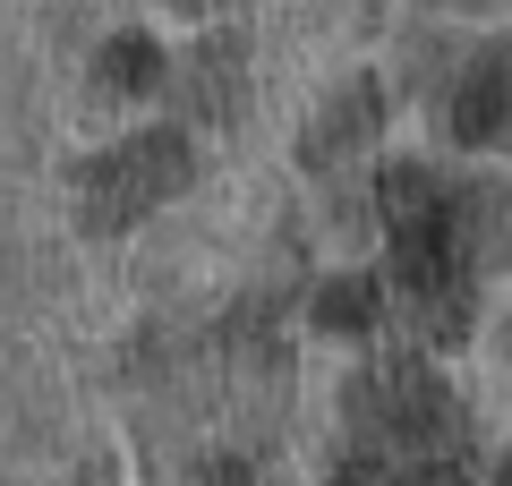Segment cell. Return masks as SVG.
I'll return each mask as SVG.
<instances>
[{
	"label": "cell",
	"mask_w": 512,
	"mask_h": 486,
	"mask_svg": "<svg viewBox=\"0 0 512 486\" xmlns=\"http://www.w3.org/2000/svg\"><path fill=\"white\" fill-rule=\"evenodd\" d=\"M180 180H188V137L146 128V137H128L120 154H103L86 171V222H103V231L111 222H137V214H154Z\"/></svg>",
	"instance_id": "obj_1"
},
{
	"label": "cell",
	"mask_w": 512,
	"mask_h": 486,
	"mask_svg": "<svg viewBox=\"0 0 512 486\" xmlns=\"http://www.w3.org/2000/svg\"><path fill=\"white\" fill-rule=\"evenodd\" d=\"M453 137H470V145L512 137V52L504 43H487V52L453 77Z\"/></svg>",
	"instance_id": "obj_2"
},
{
	"label": "cell",
	"mask_w": 512,
	"mask_h": 486,
	"mask_svg": "<svg viewBox=\"0 0 512 486\" xmlns=\"http://www.w3.org/2000/svg\"><path fill=\"white\" fill-rule=\"evenodd\" d=\"M316 316H333V324H342V333H359V324H367V282H333Z\"/></svg>",
	"instance_id": "obj_3"
},
{
	"label": "cell",
	"mask_w": 512,
	"mask_h": 486,
	"mask_svg": "<svg viewBox=\"0 0 512 486\" xmlns=\"http://www.w3.org/2000/svg\"><path fill=\"white\" fill-rule=\"evenodd\" d=\"M111 77H128V86H146V43H111Z\"/></svg>",
	"instance_id": "obj_4"
}]
</instances>
